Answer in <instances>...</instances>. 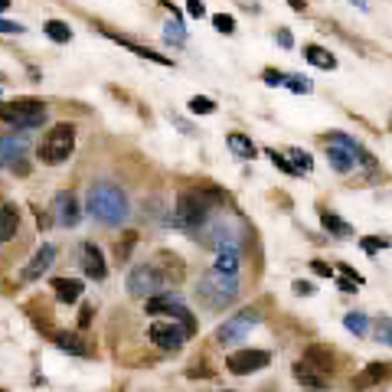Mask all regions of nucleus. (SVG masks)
Segmentation results:
<instances>
[{
    "label": "nucleus",
    "mask_w": 392,
    "mask_h": 392,
    "mask_svg": "<svg viewBox=\"0 0 392 392\" xmlns=\"http://www.w3.org/2000/svg\"><path fill=\"white\" fill-rule=\"evenodd\" d=\"M223 206H226V190L209 184V180H203V184L186 186V190L177 193L170 223H174V229L186 232V236H196V232L209 223V216Z\"/></svg>",
    "instance_id": "f257e3e1"
},
{
    "label": "nucleus",
    "mask_w": 392,
    "mask_h": 392,
    "mask_svg": "<svg viewBox=\"0 0 392 392\" xmlns=\"http://www.w3.org/2000/svg\"><path fill=\"white\" fill-rule=\"evenodd\" d=\"M85 206H89L95 223L108 226V229L124 226L128 223V216H131L128 193H124L118 184H111V180H99V184L89 186V203H85Z\"/></svg>",
    "instance_id": "f03ea898"
},
{
    "label": "nucleus",
    "mask_w": 392,
    "mask_h": 392,
    "mask_svg": "<svg viewBox=\"0 0 392 392\" xmlns=\"http://www.w3.org/2000/svg\"><path fill=\"white\" fill-rule=\"evenodd\" d=\"M193 238H200V246L213 248V252H219V248H242L248 238V226L242 223V216H236L232 209L223 206L209 216V223Z\"/></svg>",
    "instance_id": "7ed1b4c3"
},
{
    "label": "nucleus",
    "mask_w": 392,
    "mask_h": 392,
    "mask_svg": "<svg viewBox=\"0 0 392 392\" xmlns=\"http://www.w3.org/2000/svg\"><path fill=\"white\" fill-rule=\"evenodd\" d=\"M242 298V278L219 268H206L196 281V301L206 311H226Z\"/></svg>",
    "instance_id": "20e7f679"
},
{
    "label": "nucleus",
    "mask_w": 392,
    "mask_h": 392,
    "mask_svg": "<svg viewBox=\"0 0 392 392\" xmlns=\"http://www.w3.org/2000/svg\"><path fill=\"white\" fill-rule=\"evenodd\" d=\"M72 151H76V124L62 121V124H53L43 134V141L36 147V157L46 167H59V164H66L72 157Z\"/></svg>",
    "instance_id": "39448f33"
},
{
    "label": "nucleus",
    "mask_w": 392,
    "mask_h": 392,
    "mask_svg": "<svg viewBox=\"0 0 392 392\" xmlns=\"http://www.w3.org/2000/svg\"><path fill=\"white\" fill-rule=\"evenodd\" d=\"M49 118V108L46 101L39 99H14V101H0V121L14 124L20 131H33V128H43Z\"/></svg>",
    "instance_id": "423d86ee"
},
{
    "label": "nucleus",
    "mask_w": 392,
    "mask_h": 392,
    "mask_svg": "<svg viewBox=\"0 0 392 392\" xmlns=\"http://www.w3.org/2000/svg\"><path fill=\"white\" fill-rule=\"evenodd\" d=\"M258 323H261V308L258 304L242 308V311H236V314L226 317V321L216 327L213 340L219 346H236V343H242V340H248V333H252Z\"/></svg>",
    "instance_id": "0eeeda50"
},
{
    "label": "nucleus",
    "mask_w": 392,
    "mask_h": 392,
    "mask_svg": "<svg viewBox=\"0 0 392 392\" xmlns=\"http://www.w3.org/2000/svg\"><path fill=\"white\" fill-rule=\"evenodd\" d=\"M144 314H154V317L157 314H167V317H174V321L184 323L190 337H196V317L190 314L184 294H180L177 288H167V291L154 294V298H144Z\"/></svg>",
    "instance_id": "6e6552de"
},
{
    "label": "nucleus",
    "mask_w": 392,
    "mask_h": 392,
    "mask_svg": "<svg viewBox=\"0 0 392 392\" xmlns=\"http://www.w3.org/2000/svg\"><path fill=\"white\" fill-rule=\"evenodd\" d=\"M128 294L131 298H154V294H161V291H167L170 288V281H167V275L161 271V265L157 261H141V265H134V268L128 271Z\"/></svg>",
    "instance_id": "1a4fd4ad"
},
{
    "label": "nucleus",
    "mask_w": 392,
    "mask_h": 392,
    "mask_svg": "<svg viewBox=\"0 0 392 392\" xmlns=\"http://www.w3.org/2000/svg\"><path fill=\"white\" fill-rule=\"evenodd\" d=\"M26 151H30V134L26 131H10V134H0V167L14 170L24 177L26 170Z\"/></svg>",
    "instance_id": "9d476101"
},
{
    "label": "nucleus",
    "mask_w": 392,
    "mask_h": 392,
    "mask_svg": "<svg viewBox=\"0 0 392 392\" xmlns=\"http://www.w3.org/2000/svg\"><path fill=\"white\" fill-rule=\"evenodd\" d=\"M147 340H151L157 350L177 353V350H184V343L190 340V333H186V327L180 321L167 317V321H154L151 327H147Z\"/></svg>",
    "instance_id": "9b49d317"
},
{
    "label": "nucleus",
    "mask_w": 392,
    "mask_h": 392,
    "mask_svg": "<svg viewBox=\"0 0 392 392\" xmlns=\"http://www.w3.org/2000/svg\"><path fill=\"white\" fill-rule=\"evenodd\" d=\"M265 366H271V350L246 346V350H236V353L226 356V369L232 376H252V373H261Z\"/></svg>",
    "instance_id": "f8f14e48"
},
{
    "label": "nucleus",
    "mask_w": 392,
    "mask_h": 392,
    "mask_svg": "<svg viewBox=\"0 0 392 392\" xmlns=\"http://www.w3.org/2000/svg\"><path fill=\"white\" fill-rule=\"evenodd\" d=\"M392 379V363L389 360H373L350 379V389L353 392H369V389H379Z\"/></svg>",
    "instance_id": "ddd939ff"
},
{
    "label": "nucleus",
    "mask_w": 392,
    "mask_h": 392,
    "mask_svg": "<svg viewBox=\"0 0 392 392\" xmlns=\"http://www.w3.org/2000/svg\"><path fill=\"white\" fill-rule=\"evenodd\" d=\"M53 219L66 229L82 223V206H79V196L72 190H59L53 196Z\"/></svg>",
    "instance_id": "4468645a"
},
{
    "label": "nucleus",
    "mask_w": 392,
    "mask_h": 392,
    "mask_svg": "<svg viewBox=\"0 0 392 392\" xmlns=\"http://www.w3.org/2000/svg\"><path fill=\"white\" fill-rule=\"evenodd\" d=\"M291 373H294V379H298L304 389H311V392H331V386H333V379L327 376V373H321L317 366H311L304 356L291 366Z\"/></svg>",
    "instance_id": "2eb2a0df"
},
{
    "label": "nucleus",
    "mask_w": 392,
    "mask_h": 392,
    "mask_svg": "<svg viewBox=\"0 0 392 392\" xmlns=\"http://www.w3.org/2000/svg\"><path fill=\"white\" fill-rule=\"evenodd\" d=\"M56 255H59V248H56L53 242H43V246L33 252V258L26 261V268L20 271V278H24V281H39V275H46V271L53 268Z\"/></svg>",
    "instance_id": "dca6fc26"
},
{
    "label": "nucleus",
    "mask_w": 392,
    "mask_h": 392,
    "mask_svg": "<svg viewBox=\"0 0 392 392\" xmlns=\"http://www.w3.org/2000/svg\"><path fill=\"white\" fill-rule=\"evenodd\" d=\"M79 265H82L85 278H92V281H105L108 278V265H105V255L95 242H82L79 248Z\"/></svg>",
    "instance_id": "f3484780"
},
{
    "label": "nucleus",
    "mask_w": 392,
    "mask_h": 392,
    "mask_svg": "<svg viewBox=\"0 0 392 392\" xmlns=\"http://www.w3.org/2000/svg\"><path fill=\"white\" fill-rule=\"evenodd\" d=\"M323 151H327V164L333 167V174H340V177H346V174H353L356 167H360V161H356L353 151H346L343 144H337V141H323Z\"/></svg>",
    "instance_id": "a211bd4d"
},
{
    "label": "nucleus",
    "mask_w": 392,
    "mask_h": 392,
    "mask_svg": "<svg viewBox=\"0 0 392 392\" xmlns=\"http://www.w3.org/2000/svg\"><path fill=\"white\" fill-rule=\"evenodd\" d=\"M99 30H101V36L115 39L118 46L131 49V53H134V56H141V59H147V62H157V66H164V69H174V59H170V56H161V53H154V49L141 46V43H134V39H128V36H118V33H115V30H108V26H99Z\"/></svg>",
    "instance_id": "6ab92c4d"
},
{
    "label": "nucleus",
    "mask_w": 392,
    "mask_h": 392,
    "mask_svg": "<svg viewBox=\"0 0 392 392\" xmlns=\"http://www.w3.org/2000/svg\"><path fill=\"white\" fill-rule=\"evenodd\" d=\"M304 360H308L311 366H317L321 373H327L331 379H333V373H337V366H340V353L327 343H311L308 350H304Z\"/></svg>",
    "instance_id": "aec40b11"
},
{
    "label": "nucleus",
    "mask_w": 392,
    "mask_h": 392,
    "mask_svg": "<svg viewBox=\"0 0 392 392\" xmlns=\"http://www.w3.org/2000/svg\"><path fill=\"white\" fill-rule=\"evenodd\" d=\"M154 261L161 265L164 275H167L170 288H177L180 281L186 278V265H184V258H180V255H174V252H167V248H164V252H157V255H154Z\"/></svg>",
    "instance_id": "412c9836"
},
{
    "label": "nucleus",
    "mask_w": 392,
    "mask_h": 392,
    "mask_svg": "<svg viewBox=\"0 0 392 392\" xmlns=\"http://www.w3.org/2000/svg\"><path fill=\"white\" fill-rule=\"evenodd\" d=\"M321 226L327 229V236H333V238H353L356 236L353 226L346 223L343 216L333 213V209H321Z\"/></svg>",
    "instance_id": "4be33fe9"
},
{
    "label": "nucleus",
    "mask_w": 392,
    "mask_h": 392,
    "mask_svg": "<svg viewBox=\"0 0 392 392\" xmlns=\"http://www.w3.org/2000/svg\"><path fill=\"white\" fill-rule=\"evenodd\" d=\"M226 147H229L232 157H238V161H252V157L258 154V147L252 144V138L242 134V131H229V134H226Z\"/></svg>",
    "instance_id": "5701e85b"
},
{
    "label": "nucleus",
    "mask_w": 392,
    "mask_h": 392,
    "mask_svg": "<svg viewBox=\"0 0 392 392\" xmlns=\"http://www.w3.org/2000/svg\"><path fill=\"white\" fill-rule=\"evenodd\" d=\"M82 281L79 278H53V294L56 301H62V304H76L79 298H82Z\"/></svg>",
    "instance_id": "b1692460"
},
{
    "label": "nucleus",
    "mask_w": 392,
    "mask_h": 392,
    "mask_svg": "<svg viewBox=\"0 0 392 392\" xmlns=\"http://www.w3.org/2000/svg\"><path fill=\"white\" fill-rule=\"evenodd\" d=\"M16 232H20V209L14 203H0V242H10Z\"/></svg>",
    "instance_id": "393cba45"
},
{
    "label": "nucleus",
    "mask_w": 392,
    "mask_h": 392,
    "mask_svg": "<svg viewBox=\"0 0 392 392\" xmlns=\"http://www.w3.org/2000/svg\"><path fill=\"white\" fill-rule=\"evenodd\" d=\"M53 343L59 346L62 353H72V356H89V343H85V340H82V333L59 331V333H53Z\"/></svg>",
    "instance_id": "a878e982"
},
{
    "label": "nucleus",
    "mask_w": 392,
    "mask_h": 392,
    "mask_svg": "<svg viewBox=\"0 0 392 392\" xmlns=\"http://www.w3.org/2000/svg\"><path fill=\"white\" fill-rule=\"evenodd\" d=\"M301 53H304V59H308L311 66H317V69H323V72H333V69H337V56H333L331 49L317 46V43H308V46L301 49Z\"/></svg>",
    "instance_id": "bb28decb"
},
{
    "label": "nucleus",
    "mask_w": 392,
    "mask_h": 392,
    "mask_svg": "<svg viewBox=\"0 0 392 392\" xmlns=\"http://www.w3.org/2000/svg\"><path fill=\"white\" fill-rule=\"evenodd\" d=\"M164 39H167V46H174V49L186 46V26H184V20H180V14L174 7H170V20H167V26H164Z\"/></svg>",
    "instance_id": "cd10ccee"
},
{
    "label": "nucleus",
    "mask_w": 392,
    "mask_h": 392,
    "mask_svg": "<svg viewBox=\"0 0 392 392\" xmlns=\"http://www.w3.org/2000/svg\"><path fill=\"white\" fill-rule=\"evenodd\" d=\"M242 248H219L216 252V261H213V268L219 271H229V275H238L242 271Z\"/></svg>",
    "instance_id": "c85d7f7f"
},
{
    "label": "nucleus",
    "mask_w": 392,
    "mask_h": 392,
    "mask_svg": "<svg viewBox=\"0 0 392 392\" xmlns=\"http://www.w3.org/2000/svg\"><path fill=\"white\" fill-rule=\"evenodd\" d=\"M43 33H46L53 43H59V46H66L72 39V26L66 24V20H46V24H43Z\"/></svg>",
    "instance_id": "c756f323"
},
{
    "label": "nucleus",
    "mask_w": 392,
    "mask_h": 392,
    "mask_svg": "<svg viewBox=\"0 0 392 392\" xmlns=\"http://www.w3.org/2000/svg\"><path fill=\"white\" fill-rule=\"evenodd\" d=\"M343 327L350 333H356V337H366L369 333V317L363 314V311H350V314H343Z\"/></svg>",
    "instance_id": "7c9ffc66"
},
{
    "label": "nucleus",
    "mask_w": 392,
    "mask_h": 392,
    "mask_svg": "<svg viewBox=\"0 0 392 392\" xmlns=\"http://www.w3.org/2000/svg\"><path fill=\"white\" fill-rule=\"evenodd\" d=\"M369 331H373V337H376L383 346H392V317L389 314H379Z\"/></svg>",
    "instance_id": "2f4dec72"
},
{
    "label": "nucleus",
    "mask_w": 392,
    "mask_h": 392,
    "mask_svg": "<svg viewBox=\"0 0 392 392\" xmlns=\"http://www.w3.org/2000/svg\"><path fill=\"white\" fill-rule=\"evenodd\" d=\"M265 157H271V164H275L281 174H288V177H301V170L294 167L288 154H281V151H275V147H265Z\"/></svg>",
    "instance_id": "473e14b6"
},
{
    "label": "nucleus",
    "mask_w": 392,
    "mask_h": 392,
    "mask_svg": "<svg viewBox=\"0 0 392 392\" xmlns=\"http://www.w3.org/2000/svg\"><path fill=\"white\" fill-rule=\"evenodd\" d=\"M186 108H190L193 115H213V111H216V101L209 99V95H193V99L186 101Z\"/></svg>",
    "instance_id": "72a5a7b5"
},
{
    "label": "nucleus",
    "mask_w": 392,
    "mask_h": 392,
    "mask_svg": "<svg viewBox=\"0 0 392 392\" xmlns=\"http://www.w3.org/2000/svg\"><path fill=\"white\" fill-rule=\"evenodd\" d=\"M285 89H288V92H294V95H311V92H314V85H311L308 76H288Z\"/></svg>",
    "instance_id": "f704fd0d"
},
{
    "label": "nucleus",
    "mask_w": 392,
    "mask_h": 392,
    "mask_svg": "<svg viewBox=\"0 0 392 392\" xmlns=\"http://www.w3.org/2000/svg\"><path fill=\"white\" fill-rule=\"evenodd\" d=\"M288 157H291V164L301 174H311V170H314V157H311L308 151H298V147H294V151H288Z\"/></svg>",
    "instance_id": "c9c22d12"
},
{
    "label": "nucleus",
    "mask_w": 392,
    "mask_h": 392,
    "mask_svg": "<svg viewBox=\"0 0 392 392\" xmlns=\"http://www.w3.org/2000/svg\"><path fill=\"white\" fill-rule=\"evenodd\" d=\"M360 246H363V252H366V255H376V252H383V248H389V246H392V238L369 236V238H360Z\"/></svg>",
    "instance_id": "e433bc0d"
},
{
    "label": "nucleus",
    "mask_w": 392,
    "mask_h": 392,
    "mask_svg": "<svg viewBox=\"0 0 392 392\" xmlns=\"http://www.w3.org/2000/svg\"><path fill=\"white\" fill-rule=\"evenodd\" d=\"M213 26L219 33H226V36H232V33H236V16H232V14H216L213 16Z\"/></svg>",
    "instance_id": "4c0bfd02"
},
{
    "label": "nucleus",
    "mask_w": 392,
    "mask_h": 392,
    "mask_svg": "<svg viewBox=\"0 0 392 392\" xmlns=\"http://www.w3.org/2000/svg\"><path fill=\"white\" fill-rule=\"evenodd\" d=\"M134 242H138V232H124V242H121V246H115V258L118 261L128 258V252L134 248Z\"/></svg>",
    "instance_id": "58836bf2"
},
{
    "label": "nucleus",
    "mask_w": 392,
    "mask_h": 392,
    "mask_svg": "<svg viewBox=\"0 0 392 392\" xmlns=\"http://www.w3.org/2000/svg\"><path fill=\"white\" fill-rule=\"evenodd\" d=\"M285 79H288V72H281V69H265L261 72V82L265 85H285Z\"/></svg>",
    "instance_id": "ea45409f"
},
{
    "label": "nucleus",
    "mask_w": 392,
    "mask_h": 392,
    "mask_svg": "<svg viewBox=\"0 0 392 392\" xmlns=\"http://www.w3.org/2000/svg\"><path fill=\"white\" fill-rule=\"evenodd\" d=\"M0 33H14V36H24L26 26L16 24V20H4V16H0Z\"/></svg>",
    "instance_id": "a19ab883"
},
{
    "label": "nucleus",
    "mask_w": 392,
    "mask_h": 392,
    "mask_svg": "<svg viewBox=\"0 0 392 392\" xmlns=\"http://www.w3.org/2000/svg\"><path fill=\"white\" fill-rule=\"evenodd\" d=\"M186 14H190L193 20H203V16H206V4H203V0H186Z\"/></svg>",
    "instance_id": "79ce46f5"
},
{
    "label": "nucleus",
    "mask_w": 392,
    "mask_h": 392,
    "mask_svg": "<svg viewBox=\"0 0 392 392\" xmlns=\"http://www.w3.org/2000/svg\"><path fill=\"white\" fill-rule=\"evenodd\" d=\"M311 271H314V275H321V278H333V268L323 258H311Z\"/></svg>",
    "instance_id": "37998d69"
},
{
    "label": "nucleus",
    "mask_w": 392,
    "mask_h": 392,
    "mask_svg": "<svg viewBox=\"0 0 392 392\" xmlns=\"http://www.w3.org/2000/svg\"><path fill=\"white\" fill-rule=\"evenodd\" d=\"M340 275H346V278H353V281H356V285H366V278H363L360 275V271H353V265H346V261H340Z\"/></svg>",
    "instance_id": "c03bdc74"
},
{
    "label": "nucleus",
    "mask_w": 392,
    "mask_h": 392,
    "mask_svg": "<svg viewBox=\"0 0 392 392\" xmlns=\"http://www.w3.org/2000/svg\"><path fill=\"white\" fill-rule=\"evenodd\" d=\"M275 39H278V46H285V49H291V46H294V36H291V30H285V26H281V30L275 33Z\"/></svg>",
    "instance_id": "a18cd8bd"
},
{
    "label": "nucleus",
    "mask_w": 392,
    "mask_h": 392,
    "mask_svg": "<svg viewBox=\"0 0 392 392\" xmlns=\"http://www.w3.org/2000/svg\"><path fill=\"white\" fill-rule=\"evenodd\" d=\"M337 288H340V291H343V294H353V291H360V285H356V281H353V278H337Z\"/></svg>",
    "instance_id": "49530a36"
},
{
    "label": "nucleus",
    "mask_w": 392,
    "mask_h": 392,
    "mask_svg": "<svg viewBox=\"0 0 392 392\" xmlns=\"http://www.w3.org/2000/svg\"><path fill=\"white\" fill-rule=\"evenodd\" d=\"M294 294H304V298H311V294H314L317 291V288L314 285H311V281H301V278H298V281H294Z\"/></svg>",
    "instance_id": "de8ad7c7"
},
{
    "label": "nucleus",
    "mask_w": 392,
    "mask_h": 392,
    "mask_svg": "<svg viewBox=\"0 0 392 392\" xmlns=\"http://www.w3.org/2000/svg\"><path fill=\"white\" fill-rule=\"evenodd\" d=\"M92 317H95L92 304H85V308H82V317H79V327H82V331H85V327H89V323H92Z\"/></svg>",
    "instance_id": "09e8293b"
},
{
    "label": "nucleus",
    "mask_w": 392,
    "mask_h": 392,
    "mask_svg": "<svg viewBox=\"0 0 392 392\" xmlns=\"http://www.w3.org/2000/svg\"><path fill=\"white\" fill-rule=\"evenodd\" d=\"M285 4L291 10H298V14H304V10H308V0H285Z\"/></svg>",
    "instance_id": "8fccbe9b"
},
{
    "label": "nucleus",
    "mask_w": 392,
    "mask_h": 392,
    "mask_svg": "<svg viewBox=\"0 0 392 392\" xmlns=\"http://www.w3.org/2000/svg\"><path fill=\"white\" fill-rule=\"evenodd\" d=\"M10 4H14V0H0V14H7V10H10Z\"/></svg>",
    "instance_id": "3c124183"
},
{
    "label": "nucleus",
    "mask_w": 392,
    "mask_h": 392,
    "mask_svg": "<svg viewBox=\"0 0 392 392\" xmlns=\"http://www.w3.org/2000/svg\"><path fill=\"white\" fill-rule=\"evenodd\" d=\"M353 7H360V10H366V0H350Z\"/></svg>",
    "instance_id": "603ef678"
},
{
    "label": "nucleus",
    "mask_w": 392,
    "mask_h": 392,
    "mask_svg": "<svg viewBox=\"0 0 392 392\" xmlns=\"http://www.w3.org/2000/svg\"><path fill=\"white\" fill-rule=\"evenodd\" d=\"M0 392H7V389H0Z\"/></svg>",
    "instance_id": "864d4df0"
},
{
    "label": "nucleus",
    "mask_w": 392,
    "mask_h": 392,
    "mask_svg": "<svg viewBox=\"0 0 392 392\" xmlns=\"http://www.w3.org/2000/svg\"><path fill=\"white\" fill-rule=\"evenodd\" d=\"M223 392H229V389H223Z\"/></svg>",
    "instance_id": "5fc2aeb1"
}]
</instances>
